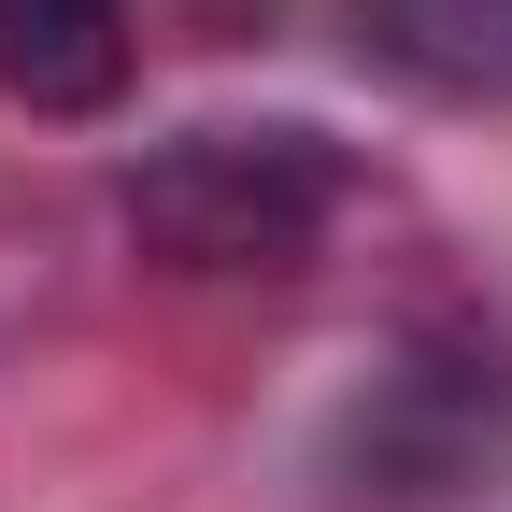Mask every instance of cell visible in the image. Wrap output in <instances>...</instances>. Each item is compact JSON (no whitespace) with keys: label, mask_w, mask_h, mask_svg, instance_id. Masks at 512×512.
I'll list each match as a JSON object with an SVG mask.
<instances>
[{"label":"cell","mask_w":512,"mask_h":512,"mask_svg":"<svg viewBox=\"0 0 512 512\" xmlns=\"http://www.w3.org/2000/svg\"><path fill=\"white\" fill-rule=\"evenodd\" d=\"M328 214V157L313 128H200L128 185V228L185 271H285Z\"/></svg>","instance_id":"obj_1"},{"label":"cell","mask_w":512,"mask_h":512,"mask_svg":"<svg viewBox=\"0 0 512 512\" xmlns=\"http://www.w3.org/2000/svg\"><path fill=\"white\" fill-rule=\"evenodd\" d=\"M0 86L29 114H100L128 86V0H0Z\"/></svg>","instance_id":"obj_2"},{"label":"cell","mask_w":512,"mask_h":512,"mask_svg":"<svg viewBox=\"0 0 512 512\" xmlns=\"http://www.w3.org/2000/svg\"><path fill=\"white\" fill-rule=\"evenodd\" d=\"M356 29L427 100H512V0H356Z\"/></svg>","instance_id":"obj_3"}]
</instances>
